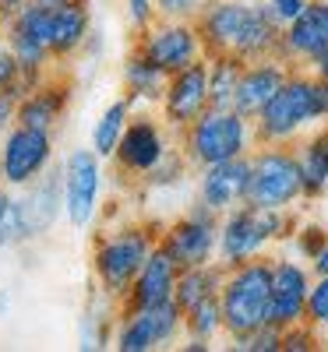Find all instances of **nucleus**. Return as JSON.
Listing matches in <instances>:
<instances>
[{
    "mask_svg": "<svg viewBox=\"0 0 328 352\" xmlns=\"http://www.w3.org/2000/svg\"><path fill=\"white\" fill-rule=\"evenodd\" d=\"M307 4H311V0H265V8L272 11V18H276L283 28H286L289 21H296V18H300Z\"/></svg>",
    "mask_w": 328,
    "mask_h": 352,
    "instance_id": "nucleus-39",
    "label": "nucleus"
},
{
    "mask_svg": "<svg viewBox=\"0 0 328 352\" xmlns=\"http://www.w3.org/2000/svg\"><path fill=\"white\" fill-rule=\"evenodd\" d=\"M18 204L25 212V222H28L32 240L46 236V232L64 219V159L57 162L43 180H36L28 190H18Z\"/></svg>",
    "mask_w": 328,
    "mask_h": 352,
    "instance_id": "nucleus-21",
    "label": "nucleus"
},
{
    "mask_svg": "<svg viewBox=\"0 0 328 352\" xmlns=\"http://www.w3.org/2000/svg\"><path fill=\"white\" fill-rule=\"evenodd\" d=\"M18 78H21V64H18L14 50L8 46V39L0 36V92H11L18 85Z\"/></svg>",
    "mask_w": 328,
    "mask_h": 352,
    "instance_id": "nucleus-38",
    "label": "nucleus"
},
{
    "mask_svg": "<svg viewBox=\"0 0 328 352\" xmlns=\"http://www.w3.org/2000/svg\"><path fill=\"white\" fill-rule=\"evenodd\" d=\"M134 50H141L152 64H159L166 74H176L198 60H205V43L198 32V21H176V18H159L148 25L145 32L134 36Z\"/></svg>",
    "mask_w": 328,
    "mask_h": 352,
    "instance_id": "nucleus-13",
    "label": "nucleus"
},
{
    "mask_svg": "<svg viewBox=\"0 0 328 352\" xmlns=\"http://www.w3.org/2000/svg\"><path fill=\"white\" fill-rule=\"evenodd\" d=\"M92 28L96 25H92V8L88 4L50 8V53H53L57 67H68L74 56H81Z\"/></svg>",
    "mask_w": 328,
    "mask_h": 352,
    "instance_id": "nucleus-23",
    "label": "nucleus"
},
{
    "mask_svg": "<svg viewBox=\"0 0 328 352\" xmlns=\"http://www.w3.org/2000/svg\"><path fill=\"white\" fill-rule=\"evenodd\" d=\"M8 310H11V292H8V289H0V317H4Z\"/></svg>",
    "mask_w": 328,
    "mask_h": 352,
    "instance_id": "nucleus-48",
    "label": "nucleus"
},
{
    "mask_svg": "<svg viewBox=\"0 0 328 352\" xmlns=\"http://www.w3.org/2000/svg\"><path fill=\"white\" fill-rule=\"evenodd\" d=\"M71 106H74V81L68 74H61V71H53L32 88V92L21 96L18 124L57 134L64 127V120L71 116Z\"/></svg>",
    "mask_w": 328,
    "mask_h": 352,
    "instance_id": "nucleus-16",
    "label": "nucleus"
},
{
    "mask_svg": "<svg viewBox=\"0 0 328 352\" xmlns=\"http://www.w3.org/2000/svg\"><path fill=\"white\" fill-rule=\"evenodd\" d=\"M28 4H36V0H0V25H4L11 14H18L21 8H28Z\"/></svg>",
    "mask_w": 328,
    "mask_h": 352,
    "instance_id": "nucleus-43",
    "label": "nucleus"
},
{
    "mask_svg": "<svg viewBox=\"0 0 328 352\" xmlns=\"http://www.w3.org/2000/svg\"><path fill=\"white\" fill-rule=\"evenodd\" d=\"M198 32L208 56H240L244 64L279 56L283 25L265 8V0H208L198 14Z\"/></svg>",
    "mask_w": 328,
    "mask_h": 352,
    "instance_id": "nucleus-1",
    "label": "nucleus"
},
{
    "mask_svg": "<svg viewBox=\"0 0 328 352\" xmlns=\"http://www.w3.org/2000/svg\"><path fill=\"white\" fill-rule=\"evenodd\" d=\"M296 155H300V176H304V201H318L328 194V159L304 138L296 141Z\"/></svg>",
    "mask_w": 328,
    "mask_h": 352,
    "instance_id": "nucleus-30",
    "label": "nucleus"
},
{
    "mask_svg": "<svg viewBox=\"0 0 328 352\" xmlns=\"http://www.w3.org/2000/svg\"><path fill=\"white\" fill-rule=\"evenodd\" d=\"M166 81L170 74L152 64L141 50L131 46V53L124 56V64H121V88H124V96L134 102V109H159L163 102V92H166Z\"/></svg>",
    "mask_w": 328,
    "mask_h": 352,
    "instance_id": "nucleus-24",
    "label": "nucleus"
},
{
    "mask_svg": "<svg viewBox=\"0 0 328 352\" xmlns=\"http://www.w3.org/2000/svg\"><path fill=\"white\" fill-rule=\"evenodd\" d=\"M229 349H236V352H283V328L268 320V324H261L258 331L229 342Z\"/></svg>",
    "mask_w": 328,
    "mask_h": 352,
    "instance_id": "nucleus-33",
    "label": "nucleus"
},
{
    "mask_svg": "<svg viewBox=\"0 0 328 352\" xmlns=\"http://www.w3.org/2000/svg\"><path fill=\"white\" fill-rule=\"evenodd\" d=\"M181 349H184V352H208V349H212V342H205V338H191V335H184V338H181Z\"/></svg>",
    "mask_w": 328,
    "mask_h": 352,
    "instance_id": "nucleus-45",
    "label": "nucleus"
},
{
    "mask_svg": "<svg viewBox=\"0 0 328 352\" xmlns=\"http://www.w3.org/2000/svg\"><path fill=\"white\" fill-rule=\"evenodd\" d=\"M325 243H328V229L321 222H300L296 232H293V250H296V257H304L307 264L325 250Z\"/></svg>",
    "mask_w": 328,
    "mask_h": 352,
    "instance_id": "nucleus-32",
    "label": "nucleus"
},
{
    "mask_svg": "<svg viewBox=\"0 0 328 352\" xmlns=\"http://www.w3.org/2000/svg\"><path fill=\"white\" fill-rule=\"evenodd\" d=\"M18 88H11V92H0V138H4L14 124H18Z\"/></svg>",
    "mask_w": 328,
    "mask_h": 352,
    "instance_id": "nucleus-40",
    "label": "nucleus"
},
{
    "mask_svg": "<svg viewBox=\"0 0 328 352\" xmlns=\"http://www.w3.org/2000/svg\"><path fill=\"white\" fill-rule=\"evenodd\" d=\"M307 141H311L314 148H318V152L328 159V120H325L321 127H314V134H307Z\"/></svg>",
    "mask_w": 328,
    "mask_h": 352,
    "instance_id": "nucleus-42",
    "label": "nucleus"
},
{
    "mask_svg": "<svg viewBox=\"0 0 328 352\" xmlns=\"http://www.w3.org/2000/svg\"><path fill=\"white\" fill-rule=\"evenodd\" d=\"M159 236H163V226H156V222H124L116 229L96 232V240H92V278H96V289L103 296L116 300V307H121L131 282L145 268L148 254L159 247Z\"/></svg>",
    "mask_w": 328,
    "mask_h": 352,
    "instance_id": "nucleus-3",
    "label": "nucleus"
},
{
    "mask_svg": "<svg viewBox=\"0 0 328 352\" xmlns=\"http://www.w3.org/2000/svg\"><path fill=\"white\" fill-rule=\"evenodd\" d=\"M328 120V81L318 78L311 67H293L286 85L272 96L258 116L254 134L258 144H296L311 127Z\"/></svg>",
    "mask_w": 328,
    "mask_h": 352,
    "instance_id": "nucleus-2",
    "label": "nucleus"
},
{
    "mask_svg": "<svg viewBox=\"0 0 328 352\" xmlns=\"http://www.w3.org/2000/svg\"><path fill=\"white\" fill-rule=\"evenodd\" d=\"M176 144L184 148V155L191 159V166L198 173L205 166L251 155L258 148V134H254V120L244 116L240 109L208 106L191 127H184L176 134Z\"/></svg>",
    "mask_w": 328,
    "mask_h": 352,
    "instance_id": "nucleus-5",
    "label": "nucleus"
},
{
    "mask_svg": "<svg viewBox=\"0 0 328 352\" xmlns=\"http://www.w3.org/2000/svg\"><path fill=\"white\" fill-rule=\"evenodd\" d=\"M226 338L236 342L272 317V257H254L236 268H226V282L219 289Z\"/></svg>",
    "mask_w": 328,
    "mask_h": 352,
    "instance_id": "nucleus-6",
    "label": "nucleus"
},
{
    "mask_svg": "<svg viewBox=\"0 0 328 352\" xmlns=\"http://www.w3.org/2000/svg\"><path fill=\"white\" fill-rule=\"evenodd\" d=\"M103 53H106V36L99 32V28H92V32H88V39H85L81 56H88V60H99Z\"/></svg>",
    "mask_w": 328,
    "mask_h": 352,
    "instance_id": "nucleus-41",
    "label": "nucleus"
},
{
    "mask_svg": "<svg viewBox=\"0 0 328 352\" xmlns=\"http://www.w3.org/2000/svg\"><path fill=\"white\" fill-rule=\"evenodd\" d=\"M194 166H191V159L184 155V148H181V144H176V148L152 169V173H148L145 176V190H170V187H181L184 184V176L191 173Z\"/></svg>",
    "mask_w": 328,
    "mask_h": 352,
    "instance_id": "nucleus-31",
    "label": "nucleus"
},
{
    "mask_svg": "<svg viewBox=\"0 0 328 352\" xmlns=\"http://www.w3.org/2000/svg\"><path fill=\"white\" fill-rule=\"evenodd\" d=\"M173 148H176V141H173V131L166 127L163 116L148 113V109H134L131 124H127V131H124V138L116 144L110 162L116 166V173H121L127 184H145V176Z\"/></svg>",
    "mask_w": 328,
    "mask_h": 352,
    "instance_id": "nucleus-8",
    "label": "nucleus"
},
{
    "mask_svg": "<svg viewBox=\"0 0 328 352\" xmlns=\"http://www.w3.org/2000/svg\"><path fill=\"white\" fill-rule=\"evenodd\" d=\"M184 338V310L176 300L163 307H141V310H121L116 317V352H156L163 345H176Z\"/></svg>",
    "mask_w": 328,
    "mask_h": 352,
    "instance_id": "nucleus-12",
    "label": "nucleus"
},
{
    "mask_svg": "<svg viewBox=\"0 0 328 352\" xmlns=\"http://www.w3.org/2000/svg\"><path fill=\"white\" fill-rule=\"evenodd\" d=\"M57 166V134L14 124L0 138V184L28 190Z\"/></svg>",
    "mask_w": 328,
    "mask_h": 352,
    "instance_id": "nucleus-9",
    "label": "nucleus"
},
{
    "mask_svg": "<svg viewBox=\"0 0 328 352\" xmlns=\"http://www.w3.org/2000/svg\"><path fill=\"white\" fill-rule=\"evenodd\" d=\"M103 155L85 144L64 155V222L92 229L103 212Z\"/></svg>",
    "mask_w": 328,
    "mask_h": 352,
    "instance_id": "nucleus-11",
    "label": "nucleus"
},
{
    "mask_svg": "<svg viewBox=\"0 0 328 352\" xmlns=\"http://www.w3.org/2000/svg\"><path fill=\"white\" fill-rule=\"evenodd\" d=\"M311 272H314V275H328V243H325V250L311 261Z\"/></svg>",
    "mask_w": 328,
    "mask_h": 352,
    "instance_id": "nucleus-46",
    "label": "nucleus"
},
{
    "mask_svg": "<svg viewBox=\"0 0 328 352\" xmlns=\"http://www.w3.org/2000/svg\"><path fill=\"white\" fill-rule=\"evenodd\" d=\"M293 208H254V204H236L233 212L219 219V264L236 268L244 261L265 257L272 243L293 240L296 232Z\"/></svg>",
    "mask_w": 328,
    "mask_h": 352,
    "instance_id": "nucleus-4",
    "label": "nucleus"
},
{
    "mask_svg": "<svg viewBox=\"0 0 328 352\" xmlns=\"http://www.w3.org/2000/svg\"><path fill=\"white\" fill-rule=\"evenodd\" d=\"M325 342V335L307 324V320H300V324H293V328H283V352H318Z\"/></svg>",
    "mask_w": 328,
    "mask_h": 352,
    "instance_id": "nucleus-35",
    "label": "nucleus"
},
{
    "mask_svg": "<svg viewBox=\"0 0 328 352\" xmlns=\"http://www.w3.org/2000/svg\"><path fill=\"white\" fill-rule=\"evenodd\" d=\"M14 194H18V190H11V187H4V184H0V222L8 219L11 204H14Z\"/></svg>",
    "mask_w": 328,
    "mask_h": 352,
    "instance_id": "nucleus-44",
    "label": "nucleus"
},
{
    "mask_svg": "<svg viewBox=\"0 0 328 352\" xmlns=\"http://www.w3.org/2000/svg\"><path fill=\"white\" fill-rule=\"evenodd\" d=\"M124 14H127V25H131V32H145L148 25H156L159 21V8H156V0H124Z\"/></svg>",
    "mask_w": 328,
    "mask_h": 352,
    "instance_id": "nucleus-36",
    "label": "nucleus"
},
{
    "mask_svg": "<svg viewBox=\"0 0 328 352\" xmlns=\"http://www.w3.org/2000/svg\"><path fill=\"white\" fill-rule=\"evenodd\" d=\"M0 36H4L8 46L14 50L21 74L46 78V74L57 71V60L50 53V8L43 0H36V4H28L18 14H11L0 25Z\"/></svg>",
    "mask_w": 328,
    "mask_h": 352,
    "instance_id": "nucleus-14",
    "label": "nucleus"
},
{
    "mask_svg": "<svg viewBox=\"0 0 328 352\" xmlns=\"http://www.w3.org/2000/svg\"><path fill=\"white\" fill-rule=\"evenodd\" d=\"M314 272L300 257H272V324L293 328L300 324L307 314V296H311Z\"/></svg>",
    "mask_w": 328,
    "mask_h": 352,
    "instance_id": "nucleus-17",
    "label": "nucleus"
},
{
    "mask_svg": "<svg viewBox=\"0 0 328 352\" xmlns=\"http://www.w3.org/2000/svg\"><path fill=\"white\" fill-rule=\"evenodd\" d=\"M304 320H307V324H314V328L328 338V275H314Z\"/></svg>",
    "mask_w": 328,
    "mask_h": 352,
    "instance_id": "nucleus-34",
    "label": "nucleus"
},
{
    "mask_svg": "<svg viewBox=\"0 0 328 352\" xmlns=\"http://www.w3.org/2000/svg\"><path fill=\"white\" fill-rule=\"evenodd\" d=\"M311 71H314L318 78H325V81H328V50H325V53L318 56V60L311 64Z\"/></svg>",
    "mask_w": 328,
    "mask_h": 352,
    "instance_id": "nucleus-47",
    "label": "nucleus"
},
{
    "mask_svg": "<svg viewBox=\"0 0 328 352\" xmlns=\"http://www.w3.org/2000/svg\"><path fill=\"white\" fill-rule=\"evenodd\" d=\"M226 282V268L219 261L212 264H198V268H181V282H176V292H173V300L176 307H181L184 314L205 300H212L219 296V289Z\"/></svg>",
    "mask_w": 328,
    "mask_h": 352,
    "instance_id": "nucleus-26",
    "label": "nucleus"
},
{
    "mask_svg": "<svg viewBox=\"0 0 328 352\" xmlns=\"http://www.w3.org/2000/svg\"><path fill=\"white\" fill-rule=\"evenodd\" d=\"M131 116H134V102L127 96H116L103 106V113L96 116V124L92 131H88V144L103 155V159H113L116 152V144H121L127 124H131Z\"/></svg>",
    "mask_w": 328,
    "mask_h": 352,
    "instance_id": "nucleus-25",
    "label": "nucleus"
},
{
    "mask_svg": "<svg viewBox=\"0 0 328 352\" xmlns=\"http://www.w3.org/2000/svg\"><path fill=\"white\" fill-rule=\"evenodd\" d=\"M247 190H251V155L198 169V201H205L219 215L233 212L236 204H247Z\"/></svg>",
    "mask_w": 328,
    "mask_h": 352,
    "instance_id": "nucleus-18",
    "label": "nucleus"
},
{
    "mask_svg": "<svg viewBox=\"0 0 328 352\" xmlns=\"http://www.w3.org/2000/svg\"><path fill=\"white\" fill-rule=\"evenodd\" d=\"M219 212L208 208L205 201L194 197L184 215H176L170 226H163L159 243L173 254L181 268H198V264L219 261Z\"/></svg>",
    "mask_w": 328,
    "mask_h": 352,
    "instance_id": "nucleus-10",
    "label": "nucleus"
},
{
    "mask_svg": "<svg viewBox=\"0 0 328 352\" xmlns=\"http://www.w3.org/2000/svg\"><path fill=\"white\" fill-rule=\"evenodd\" d=\"M116 300L106 296L103 310H88L85 314V324H81V349H110L113 335H116V317H121V307L113 310Z\"/></svg>",
    "mask_w": 328,
    "mask_h": 352,
    "instance_id": "nucleus-29",
    "label": "nucleus"
},
{
    "mask_svg": "<svg viewBox=\"0 0 328 352\" xmlns=\"http://www.w3.org/2000/svg\"><path fill=\"white\" fill-rule=\"evenodd\" d=\"M46 8H64V4H88V0H43Z\"/></svg>",
    "mask_w": 328,
    "mask_h": 352,
    "instance_id": "nucleus-49",
    "label": "nucleus"
},
{
    "mask_svg": "<svg viewBox=\"0 0 328 352\" xmlns=\"http://www.w3.org/2000/svg\"><path fill=\"white\" fill-rule=\"evenodd\" d=\"M304 201V176L296 144H258L251 152V190L254 208H296Z\"/></svg>",
    "mask_w": 328,
    "mask_h": 352,
    "instance_id": "nucleus-7",
    "label": "nucleus"
},
{
    "mask_svg": "<svg viewBox=\"0 0 328 352\" xmlns=\"http://www.w3.org/2000/svg\"><path fill=\"white\" fill-rule=\"evenodd\" d=\"M176 282H181V264L173 261V254L159 243L148 254L145 268L138 272V278L131 282L127 296L121 300V310H141V307H163L173 300Z\"/></svg>",
    "mask_w": 328,
    "mask_h": 352,
    "instance_id": "nucleus-20",
    "label": "nucleus"
},
{
    "mask_svg": "<svg viewBox=\"0 0 328 352\" xmlns=\"http://www.w3.org/2000/svg\"><path fill=\"white\" fill-rule=\"evenodd\" d=\"M289 71H293V67L283 60V56H265V60L244 64L240 85H236V102H233V109H240L244 116H251V120H254V116H258L268 102H272V96L286 85Z\"/></svg>",
    "mask_w": 328,
    "mask_h": 352,
    "instance_id": "nucleus-22",
    "label": "nucleus"
},
{
    "mask_svg": "<svg viewBox=\"0 0 328 352\" xmlns=\"http://www.w3.org/2000/svg\"><path fill=\"white\" fill-rule=\"evenodd\" d=\"M240 74H244L240 56H229V53L208 56V92H212V106L216 109H233Z\"/></svg>",
    "mask_w": 328,
    "mask_h": 352,
    "instance_id": "nucleus-27",
    "label": "nucleus"
},
{
    "mask_svg": "<svg viewBox=\"0 0 328 352\" xmlns=\"http://www.w3.org/2000/svg\"><path fill=\"white\" fill-rule=\"evenodd\" d=\"M184 335L205 338V342H216V338L226 335V320H223V303H219V296L205 300V303H198V307H191V310L184 314Z\"/></svg>",
    "mask_w": 328,
    "mask_h": 352,
    "instance_id": "nucleus-28",
    "label": "nucleus"
},
{
    "mask_svg": "<svg viewBox=\"0 0 328 352\" xmlns=\"http://www.w3.org/2000/svg\"><path fill=\"white\" fill-rule=\"evenodd\" d=\"M208 0H156L159 18H176V21H198Z\"/></svg>",
    "mask_w": 328,
    "mask_h": 352,
    "instance_id": "nucleus-37",
    "label": "nucleus"
},
{
    "mask_svg": "<svg viewBox=\"0 0 328 352\" xmlns=\"http://www.w3.org/2000/svg\"><path fill=\"white\" fill-rule=\"evenodd\" d=\"M328 50V0H311L304 14L283 28L279 56L289 67H311Z\"/></svg>",
    "mask_w": 328,
    "mask_h": 352,
    "instance_id": "nucleus-19",
    "label": "nucleus"
},
{
    "mask_svg": "<svg viewBox=\"0 0 328 352\" xmlns=\"http://www.w3.org/2000/svg\"><path fill=\"white\" fill-rule=\"evenodd\" d=\"M208 106H212V92H208V56H205V60L170 74L163 102H159V116L173 134H181Z\"/></svg>",
    "mask_w": 328,
    "mask_h": 352,
    "instance_id": "nucleus-15",
    "label": "nucleus"
}]
</instances>
